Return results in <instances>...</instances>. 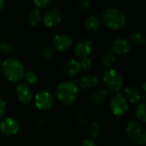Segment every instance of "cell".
I'll list each match as a JSON object with an SVG mask.
<instances>
[{"mask_svg":"<svg viewBox=\"0 0 146 146\" xmlns=\"http://www.w3.org/2000/svg\"><path fill=\"white\" fill-rule=\"evenodd\" d=\"M78 86L74 81L64 80L58 84L56 87V96L63 104L69 105L74 102L78 96Z\"/></svg>","mask_w":146,"mask_h":146,"instance_id":"1","label":"cell"},{"mask_svg":"<svg viewBox=\"0 0 146 146\" xmlns=\"http://www.w3.org/2000/svg\"><path fill=\"white\" fill-rule=\"evenodd\" d=\"M2 70L5 77L10 81L15 82L23 78L24 67L15 57H7L3 62Z\"/></svg>","mask_w":146,"mask_h":146,"instance_id":"2","label":"cell"},{"mask_svg":"<svg viewBox=\"0 0 146 146\" xmlns=\"http://www.w3.org/2000/svg\"><path fill=\"white\" fill-rule=\"evenodd\" d=\"M104 22L112 29L122 28L126 24V16L121 10L115 7H108L102 14Z\"/></svg>","mask_w":146,"mask_h":146,"instance_id":"3","label":"cell"},{"mask_svg":"<svg viewBox=\"0 0 146 146\" xmlns=\"http://www.w3.org/2000/svg\"><path fill=\"white\" fill-rule=\"evenodd\" d=\"M103 80L105 86L115 92H118L124 86V79L115 69L106 70L103 74Z\"/></svg>","mask_w":146,"mask_h":146,"instance_id":"4","label":"cell"},{"mask_svg":"<svg viewBox=\"0 0 146 146\" xmlns=\"http://www.w3.org/2000/svg\"><path fill=\"white\" fill-rule=\"evenodd\" d=\"M128 137L138 145H144L146 142V133L143 131L141 124L137 121H130L126 128Z\"/></svg>","mask_w":146,"mask_h":146,"instance_id":"5","label":"cell"},{"mask_svg":"<svg viewBox=\"0 0 146 146\" xmlns=\"http://www.w3.org/2000/svg\"><path fill=\"white\" fill-rule=\"evenodd\" d=\"M53 103L54 98L52 94L45 89L39 90L35 95V104L39 110H49L52 107Z\"/></svg>","mask_w":146,"mask_h":146,"instance_id":"6","label":"cell"},{"mask_svg":"<svg viewBox=\"0 0 146 146\" xmlns=\"http://www.w3.org/2000/svg\"><path fill=\"white\" fill-rule=\"evenodd\" d=\"M110 108L114 115L121 116L128 110V104L122 94L117 93L110 100Z\"/></svg>","mask_w":146,"mask_h":146,"instance_id":"7","label":"cell"},{"mask_svg":"<svg viewBox=\"0 0 146 146\" xmlns=\"http://www.w3.org/2000/svg\"><path fill=\"white\" fill-rule=\"evenodd\" d=\"M20 129V122L14 117L4 118L0 122V132L4 135H15Z\"/></svg>","mask_w":146,"mask_h":146,"instance_id":"8","label":"cell"},{"mask_svg":"<svg viewBox=\"0 0 146 146\" xmlns=\"http://www.w3.org/2000/svg\"><path fill=\"white\" fill-rule=\"evenodd\" d=\"M62 19V14L61 10L57 8H50L48 9L43 16V21L45 26L52 27L56 26Z\"/></svg>","mask_w":146,"mask_h":146,"instance_id":"9","label":"cell"},{"mask_svg":"<svg viewBox=\"0 0 146 146\" xmlns=\"http://www.w3.org/2000/svg\"><path fill=\"white\" fill-rule=\"evenodd\" d=\"M92 50V43L87 38H84L79 40L74 47L75 55L81 59L85 57H88Z\"/></svg>","mask_w":146,"mask_h":146,"instance_id":"10","label":"cell"},{"mask_svg":"<svg viewBox=\"0 0 146 146\" xmlns=\"http://www.w3.org/2000/svg\"><path fill=\"white\" fill-rule=\"evenodd\" d=\"M52 48L62 51L68 49L72 44V38L70 36L65 33H58L56 34L51 41Z\"/></svg>","mask_w":146,"mask_h":146,"instance_id":"11","label":"cell"},{"mask_svg":"<svg viewBox=\"0 0 146 146\" xmlns=\"http://www.w3.org/2000/svg\"><path fill=\"white\" fill-rule=\"evenodd\" d=\"M15 94L20 102L23 104H27L33 98V91L29 85L25 82H21L16 86Z\"/></svg>","mask_w":146,"mask_h":146,"instance_id":"12","label":"cell"},{"mask_svg":"<svg viewBox=\"0 0 146 146\" xmlns=\"http://www.w3.org/2000/svg\"><path fill=\"white\" fill-rule=\"evenodd\" d=\"M131 50V43L123 38H119L115 39L112 44V50L114 53L122 55L129 52Z\"/></svg>","mask_w":146,"mask_h":146,"instance_id":"13","label":"cell"},{"mask_svg":"<svg viewBox=\"0 0 146 146\" xmlns=\"http://www.w3.org/2000/svg\"><path fill=\"white\" fill-rule=\"evenodd\" d=\"M80 68L81 67H80V62H78L75 59H70L65 62V64L63 65L62 70L65 75L68 77H72L77 74L80 72Z\"/></svg>","mask_w":146,"mask_h":146,"instance_id":"14","label":"cell"},{"mask_svg":"<svg viewBox=\"0 0 146 146\" xmlns=\"http://www.w3.org/2000/svg\"><path fill=\"white\" fill-rule=\"evenodd\" d=\"M125 95L126 99H127L130 103H137L140 100L141 93L138 87L134 86H128L125 88Z\"/></svg>","mask_w":146,"mask_h":146,"instance_id":"15","label":"cell"},{"mask_svg":"<svg viewBox=\"0 0 146 146\" xmlns=\"http://www.w3.org/2000/svg\"><path fill=\"white\" fill-rule=\"evenodd\" d=\"M98 81H99V79L98 76H96L94 74H86L80 78V86L82 88L88 89V88L96 86L98 85Z\"/></svg>","mask_w":146,"mask_h":146,"instance_id":"16","label":"cell"},{"mask_svg":"<svg viewBox=\"0 0 146 146\" xmlns=\"http://www.w3.org/2000/svg\"><path fill=\"white\" fill-rule=\"evenodd\" d=\"M108 96V92L107 90L104 89V88H99L95 90L90 96V100L95 104H102Z\"/></svg>","mask_w":146,"mask_h":146,"instance_id":"17","label":"cell"},{"mask_svg":"<svg viewBox=\"0 0 146 146\" xmlns=\"http://www.w3.org/2000/svg\"><path fill=\"white\" fill-rule=\"evenodd\" d=\"M84 24L86 27L89 30H98L100 27L101 21L100 19L96 15H88L84 20Z\"/></svg>","mask_w":146,"mask_h":146,"instance_id":"18","label":"cell"},{"mask_svg":"<svg viewBox=\"0 0 146 146\" xmlns=\"http://www.w3.org/2000/svg\"><path fill=\"white\" fill-rule=\"evenodd\" d=\"M40 19H41V12H40V9L39 8H37V7H33L30 12H29V15H28V20H29V23L32 25V26H37L39 21H40Z\"/></svg>","mask_w":146,"mask_h":146,"instance_id":"19","label":"cell"},{"mask_svg":"<svg viewBox=\"0 0 146 146\" xmlns=\"http://www.w3.org/2000/svg\"><path fill=\"white\" fill-rule=\"evenodd\" d=\"M130 40L136 44H145L146 43V38L145 35L139 31H134L130 34Z\"/></svg>","mask_w":146,"mask_h":146,"instance_id":"20","label":"cell"},{"mask_svg":"<svg viewBox=\"0 0 146 146\" xmlns=\"http://www.w3.org/2000/svg\"><path fill=\"white\" fill-rule=\"evenodd\" d=\"M115 61V55L113 51H108L101 57V63L104 66H110Z\"/></svg>","mask_w":146,"mask_h":146,"instance_id":"21","label":"cell"},{"mask_svg":"<svg viewBox=\"0 0 146 146\" xmlns=\"http://www.w3.org/2000/svg\"><path fill=\"white\" fill-rule=\"evenodd\" d=\"M146 106L145 103H142L138 105V107L136 108V110H135V115L136 116L141 120L142 121H146Z\"/></svg>","mask_w":146,"mask_h":146,"instance_id":"22","label":"cell"},{"mask_svg":"<svg viewBox=\"0 0 146 146\" xmlns=\"http://www.w3.org/2000/svg\"><path fill=\"white\" fill-rule=\"evenodd\" d=\"M100 132V125L98 121H93L88 129V134L92 138H96Z\"/></svg>","mask_w":146,"mask_h":146,"instance_id":"23","label":"cell"},{"mask_svg":"<svg viewBox=\"0 0 146 146\" xmlns=\"http://www.w3.org/2000/svg\"><path fill=\"white\" fill-rule=\"evenodd\" d=\"M23 77L26 80V81L30 84H33L38 80V74L33 71H28L27 73H24Z\"/></svg>","mask_w":146,"mask_h":146,"instance_id":"24","label":"cell"},{"mask_svg":"<svg viewBox=\"0 0 146 146\" xmlns=\"http://www.w3.org/2000/svg\"><path fill=\"white\" fill-rule=\"evenodd\" d=\"M13 45L7 42H0V52L4 54H9L13 51Z\"/></svg>","mask_w":146,"mask_h":146,"instance_id":"25","label":"cell"},{"mask_svg":"<svg viewBox=\"0 0 146 146\" xmlns=\"http://www.w3.org/2000/svg\"><path fill=\"white\" fill-rule=\"evenodd\" d=\"M53 51H54V50L51 46H45L41 50L40 56L44 59H48V58L51 57V56L53 55Z\"/></svg>","mask_w":146,"mask_h":146,"instance_id":"26","label":"cell"},{"mask_svg":"<svg viewBox=\"0 0 146 146\" xmlns=\"http://www.w3.org/2000/svg\"><path fill=\"white\" fill-rule=\"evenodd\" d=\"M80 67L85 68V69H89L92 67V60L89 57H85L82 58L81 61L80 62Z\"/></svg>","mask_w":146,"mask_h":146,"instance_id":"27","label":"cell"},{"mask_svg":"<svg viewBox=\"0 0 146 146\" xmlns=\"http://www.w3.org/2000/svg\"><path fill=\"white\" fill-rule=\"evenodd\" d=\"M91 4L90 0H80L78 2V6L81 10H86Z\"/></svg>","mask_w":146,"mask_h":146,"instance_id":"28","label":"cell"},{"mask_svg":"<svg viewBox=\"0 0 146 146\" xmlns=\"http://www.w3.org/2000/svg\"><path fill=\"white\" fill-rule=\"evenodd\" d=\"M51 3V0H34L33 3L35 4V7L39 8V7H45L49 5Z\"/></svg>","mask_w":146,"mask_h":146,"instance_id":"29","label":"cell"},{"mask_svg":"<svg viewBox=\"0 0 146 146\" xmlns=\"http://www.w3.org/2000/svg\"><path fill=\"white\" fill-rule=\"evenodd\" d=\"M81 146H97V145H96L95 141L90 138V139H84L81 143Z\"/></svg>","mask_w":146,"mask_h":146,"instance_id":"30","label":"cell"},{"mask_svg":"<svg viewBox=\"0 0 146 146\" xmlns=\"http://www.w3.org/2000/svg\"><path fill=\"white\" fill-rule=\"evenodd\" d=\"M5 109H6V104L4 100L0 97V117L3 116L4 115L5 112Z\"/></svg>","mask_w":146,"mask_h":146,"instance_id":"31","label":"cell"},{"mask_svg":"<svg viewBox=\"0 0 146 146\" xmlns=\"http://www.w3.org/2000/svg\"><path fill=\"white\" fill-rule=\"evenodd\" d=\"M4 4H5V2H4V0H0V9L3 8Z\"/></svg>","mask_w":146,"mask_h":146,"instance_id":"32","label":"cell"},{"mask_svg":"<svg viewBox=\"0 0 146 146\" xmlns=\"http://www.w3.org/2000/svg\"><path fill=\"white\" fill-rule=\"evenodd\" d=\"M143 88H144V90H145V82H144V84H143Z\"/></svg>","mask_w":146,"mask_h":146,"instance_id":"33","label":"cell"},{"mask_svg":"<svg viewBox=\"0 0 146 146\" xmlns=\"http://www.w3.org/2000/svg\"><path fill=\"white\" fill-rule=\"evenodd\" d=\"M0 65H1V57H0Z\"/></svg>","mask_w":146,"mask_h":146,"instance_id":"34","label":"cell"}]
</instances>
